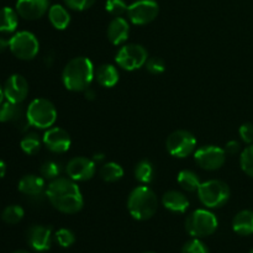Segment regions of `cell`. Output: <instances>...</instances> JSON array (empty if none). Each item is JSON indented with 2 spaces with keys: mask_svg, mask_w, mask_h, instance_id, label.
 I'll return each mask as SVG.
<instances>
[{
  "mask_svg": "<svg viewBox=\"0 0 253 253\" xmlns=\"http://www.w3.org/2000/svg\"><path fill=\"white\" fill-rule=\"evenodd\" d=\"M148 59V52L142 44L127 43L119 49L115 61L119 67L128 72L140 69Z\"/></svg>",
  "mask_w": 253,
  "mask_h": 253,
  "instance_id": "cell-8",
  "label": "cell"
},
{
  "mask_svg": "<svg viewBox=\"0 0 253 253\" xmlns=\"http://www.w3.org/2000/svg\"><path fill=\"white\" fill-rule=\"evenodd\" d=\"M250 253H253V249H252V250H251V252H250Z\"/></svg>",
  "mask_w": 253,
  "mask_h": 253,
  "instance_id": "cell-47",
  "label": "cell"
},
{
  "mask_svg": "<svg viewBox=\"0 0 253 253\" xmlns=\"http://www.w3.org/2000/svg\"><path fill=\"white\" fill-rule=\"evenodd\" d=\"M5 174H6V165H5L4 161L0 160V179H2Z\"/></svg>",
  "mask_w": 253,
  "mask_h": 253,
  "instance_id": "cell-41",
  "label": "cell"
},
{
  "mask_svg": "<svg viewBox=\"0 0 253 253\" xmlns=\"http://www.w3.org/2000/svg\"><path fill=\"white\" fill-rule=\"evenodd\" d=\"M177 180L178 184L180 185V188L188 193L198 192L200 184H202L199 175L190 169L180 170L179 174H178Z\"/></svg>",
  "mask_w": 253,
  "mask_h": 253,
  "instance_id": "cell-25",
  "label": "cell"
},
{
  "mask_svg": "<svg viewBox=\"0 0 253 253\" xmlns=\"http://www.w3.org/2000/svg\"><path fill=\"white\" fill-rule=\"evenodd\" d=\"M231 195L229 185L220 179H210L203 182L198 189L200 203L208 209L221 208L226 204Z\"/></svg>",
  "mask_w": 253,
  "mask_h": 253,
  "instance_id": "cell-5",
  "label": "cell"
},
{
  "mask_svg": "<svg viewBox=\"0 0 253 253\" xmlns=\"http://www.w3.org/2000/svg\"><path fill=\"white\" fill-rule=\"evenodd\" d=\"M29 95V83L21 74H12L4 84V96L7 101L21 104Z\"/></svg>",
  "mask_w": 253,
  "mask_h": 253,
  "instance_id": "cell-15",
  "label": "cell"
},
{
  "mask_svg": "<svg viewBox=\"0 0 253 253\" xmlns=\"http://www.w3.org/2000/svg\"><path fill=\"white\" fill-rule=\"evenodd\" d=\"M42 141H43V145L53 153L67 152L72 145L71 136L62 127L47 128Z\"/></svg>",
  "mask_w": 253,
  "mask_h": 253,
  "instance_id": "cell-16",
  "label": "cell"
},
{
  "mask_svg": "<svg viewBox=\"0 0 253 253\" xmlns=\"http://www.w3.org/2000/svg\"><path fill=\"white\" fill-rule=\"evenodd\" d=\"M180 253H209V249L202 240L194 237L193 240L183 245Z\"/></svg>",
  "mask_w": 253,
  "mask_h": 253,
  "instance_id": "cell-34",
  "label": "cell"
},
{
  "mask_svg": "<svg viewBox=\"0 0 253 253\" xmlns=\"http://www.w3.org/2000/svg\"><path fill=\"white\" fill-rule=\"evenodd\" d=\"M9 48V40L4 39V37L0 36V53L4 52L5 49Z\"/></svg>",
  "mask_w": 253,
  "mask_h": 253,
  "instance_id": "cell-39",
  "label": "cell"
},
{
  "mask_svg": "<svg viewBox=\"0 0 253 253\" xmlns=\"http://www.w3.org/2000/svg\"><path fill=\"white\" fill-rule=\"evenodd\" d=\"M162 204L169 211L183 214L189 208V199L182 192H178V190H168V192H166L163 194Z\"/></svg>",
  "mask_w": 253,
  "mask_h": 253,
  "instance_id": "cell-20",
  "label": "cell"
},
{
  "mask_svg": "<svg viewBox=\"0 0 253 253\" xmlns=\"http://www.w3.org/2000/svg\"><path fill=\"white\" fill-rule=\"evenodd\" d=\"M219 221L214 212L208 209H197L188 215L185 220V230L195 239L210 236L216 231Z\"/></svg>",
  "mask_w": 253,
  "mask_h": 253,
  "instance_id": "cell-6",
  "label": "cell"
},
{
  "mask_svg": "<svg viewBox=\"0 0 253 253\" xmlns=\"http://www.w3.org/2000/svg\"><path fill=\"white\" fill-rule=\"evenodd\" d=\"M43 141H41V138L39 137L36 132H29L21 138V142H20V147L24 151L26 155L29 156H35L36 153L40 152L41 150V145Z\"/></svg>",
  "mask_w": 253,
  "mask_h": 253,
  "instance_id": "cell-28",
  "label": "cell"
},
{
  "mask_svg": "<svg viewBox=\"0 0 253 253\" xmlns=\"http://www.w3.org/2000/svg\"><path fill=\"white\" fill-rule=\"evenodd\" d=\"M53 61H54V57L52 56V54H47V56L44 57V63H46L47 67H51L52 64H53Z\"/></svg>",
  "mask_w": 253,
  "mask_h": 253,
  "instance_id": "cell-43",
  "label": "cell"
},
{
  "mask_svg": "<svg viewBox=\"0 0 253 253\" xmlns=\"http://www.w3.org/2000/svg\"><path fill=\"white\" fill-rule=\"evenodd\" d=\"M48 20L56 30H66L71 24V15L63 5L54 4L48 9Z\"/></svg>",
  "mask_w": 253,
  "mask_h": 253,
  "instance_id": "cell-23",
  "label": "cell"
},
{
  "mask_svg": "<svg viewBox=\"0 0 253 253\" xmlns=\"http://www.w3.org/2000/svg\"><path fill=\"white\" fill-rule=\"evenodd\" d=\"M160 12V6L155 0H137L128 5L127 17L133 25H147L152 22Z\"/></svg>",
  "mask_w": 253,
  "mask_h": 253,
  "instance_id": "cell-11",
  "label": "cell"
},
{
  "mask_svg": "<svg viewBox=\"0 0 253 253\" xmlns=\"http://www.w3.org/2000/svg\"><path fill=\"white\" fill-rule=\"evenodd\" d=\"M67 7L76 11H84V10L90 9L94 5L95 0H63Z\"/></svg>",
  "mask_w": 253,
  "mask_h": 253,
  "instance_id": "cell-36",
  "label": "cell"
},
{
  "mask_svg": "<svg viewBox=\"0 0 253 253\" xmlns=\"http://www.w3.org/2000/svg\"><path fill=\"white\" fill-rule=\"evenodd\" d=\"M240 166L249 177L253 178V143L249 145L240 156Z\"/></svg>",
  "mask_w": 253,
  "mask_h": 253,
  "instance_id": "cell-31",
  "label": "cell"
},
{
  "mask_svg": "<svg viewBox=\"0 0 253 253\" xmlns=\"http://www.w3.org/2000/svg\"><path fill=\"white\" fill-rule=\"evenodd\" d=\"M14 253H30V252H27V251H24V250H19V251H15Z\"/></svg>",
  "mask_w": 253,
  "mask_h": 253,
  "instance_id": "cell-45",
  "label": "cell"
},
{
  "mask_svg": "<svg viewBox=\"0 0 253 253\" xmlns=\"http://www.w3.org/2000/svg\"><path fill=\"white\" fill-rule=\"evenodd\" d=\"M54 240H56V242L59 246L67 249V247H71L76 242V235H74L72 230L63 227V229H59L54 234Z\"/></svg>",
  "mask_w": 253,
  "mask_h": 253,
  "instance_id": "cell-32",
  "label": "cell"
},
{
  "mask_svg": "<svg viewBox=\"0 0 253 253\" xmlns=\"http://www.w3.org/2000/svg\"><path fill=\"white\" fill-rule=\"evenodd\" d=\"M166 147L173 157L185 158L197 150V138L190 131L177 130L168 136Z\"/></svg>",
  "mask_w": 253,
  "mask_h": 253,
  "instance_id": "cell-9",
  "label": "cell"
},
{
  "mask_svg": "<svg viewBox=\"0 0 253 253\" xmlns=\"http://www.w3.org/2000/svg\"><path fill=\"white\" fill-rule=\"evenodd\" d=\"M19 192L31 200H41L46 195V183L44 178L36 174H26L20 179Z\"/></svg>",
  "mask_w": 253,
  "mask_h": 253,
  "instance_id": "cell-17",
  "label": "cell"
},
{
  "mask_svg": "<svg viewBox=\"0 0 253 253\" xmlns=\"http://www.w3.org/2000/svg\"><path fill=\"white\" fill-rule=\"evenodd\" d=\"M146 68L150 72L151 74H155V76H158V74H162L166 69L165 61L158 57H151V58L147 59L146 62Z\"/></svg>",
  "mask_w": 253,
  "mask_h": 253,
  "instance_id": "cell-35",
  "label": "cell"
},
{
  "mask_svg": "<svg viewBox=\"0 0 253 253\" xmlns=\"http://www.w3.org/2000/svg\"><path fill=\"white\" fill-rule=\"evenodd\" d=\"M108 40L115 46L125 43L130 35V25L123 16L114 17L108 26Z\"/></svg>",
  "mask_w": 253,
  "mask_h": 253,
  "instance_id": "cell-19",
  "label": "cell"
},
{
  "mask_svg": "<svg viewBox=\"0 0 253 253\" xmlns=\"http://www.w3.org/2000/svg\"><path fill=\"white\" fill-rule=\"evenodd\" d=\"M95 78L94 64L88 57H76L71 59L62 72V82L71 91H85Z\"/></svg>",
  "mask_w": 253,
  "mask_h": 253,
  "instance_id": "cell-2",
  "label": "cell"
},
{
  "mask_svg": "<svg viewBox=\"0 0 253 253\" xmlns=\"http://www.w3.org/2000/svg\"><path fill=\"white\" fill-rule=\"evenodd\" d=\"M99 174L104 182L115 183L124 177V169L119 163L108 162L101 166Z\"/></svg>",
  "mask_w": 253,
  "mask_h": 253,
  "instance_id": "cell-26",
  "label": "cell"
},
{
  "mask_svg": "<svg viewBox=\"0 0 253 253\" xmlns=\"http://www.w3.org/2000/svg\"><path fill=\"white\" fill-rule=\"evenodd\" d=\"M224 150H225V152H226V155L234 156V155H236V153L240 152V150H241V143L236 140H231V141H229L226 145H225Z\"/></svg>",
  "mask_w": 253,
  "mask_h": 253,
  "instance_id": "cell-38",
  "label": "cell"
},
{
  "mask_svg": "<svg viewBox=\"0 0 253 253\" xmlns=\"http://www.w3.org/2000/svg\"><path fill=\"white\" fill-rule=\"evenodd\" d=\"M61 166L59 163L54 162V161H46L42 163L41 168H40V174L42 178L48 180H53L56 178L61 177Z\"/></svg>",
  "mask_w": 253,
  "mask_h": 253,
  "instance_id": "cell-30",
  "label": "cell"
},
{
  "mask_svg": "<svg viewBox=\"0 0 253 253\" xmlns=\"http://www.w3.org/2000/svg\"><path fill=\"white\" fill-rule=\"evenodd\" d=\"M0 123L14 124L20 131H26L30 125L26 111L22 109L21 104L7 100L0 105Z\"/></svg>",
  "mask_w": 253,
  "mask_h": 253,
  "instance_id": "cell-13",
  "label": "cell"
},
{
  "mask_svg": "<svg viewBox=\"0 0 253 253\" xmlns=\"http://www.w3.org/2000/svg\"><path fill=\"white\" fill-rule=\"evenodd\" d=\"M27 244L36 252H46L51 249L53 241L52 229L44 225H32L27 230Z\"/></svg>",
  "mask_w": 253,
  "mask_h": 253,
  "instance_id": "cell-14",
  "label": "cell"
},
{
  "mask_svg": "<svg viewBox=\"0 0 253 253\" xmlns=\"http://www.w3.org/2000/svg\"><path fill=\"white\" fill-rule=\"evenodd\" d=\"M128 5L125 0H106L105 10L114 17L123 16L125 12H127Z\"/></svg>",
  "mask_w": 253,
  "mask_h": 253,
  "instance_id": "cell-33",
  "label": "cell"
},
{
  "mask_svg": "<svg viewBox=\"0 0 253 253\" xmlns=\"http://www.w3.org/2000/svg\"><path fill=\"white\" fill-rule=\"evenodd\" d=\"M49 9V0H17L15 10L25 20H39Z\"/></svg>",
  "mask_w": 253,
  "mask_h": 253,
  "instance_id": "cell-18",
  "label": "cell"
},
{
  "mask_svg": "<svg viewBox=\"0 0 253 253\" xmlns=\"http://www.w3.org/2000/svg\"><path fill=\"white\" fill-rule=\"evenodd\" d=\"M46 197L52 207L63 214H76L83 209L84 199L76 180L69 177H58L51 180Z\"/></svg>",
  "mask_w": 253,
  "mask_h": 253,
  "instance_id": "cell-1",
  "label": "cell"
},
{
  "mask_svg": "<svg viewBox=\"0 0 253 253\" xmlns=\"http://www.w3.org/2000/svg\"><path fill=\"white\" fill-rule=\"evenodd\" d=\"M91 160H93L95 163H101L104 160H105V156H104V153H95Z\"/></svg>",
  "mask_w": 253,
  "mask_h": 253,
  "instance_id": "cell-42",
  "label": "cell"
},
{
  "mask_svg": "<svg viewBox=\"0 0 253 253\" xmlns=\"http://www.w3.org/2000/svg\"><path fill=\"white\" fill-rule=\"evenodd\" d=\"M119 77H120V74H119L118 68L113 64H101L95 71L96 82L105 88L115 86L119 82Z\"/></svg>",
  "mask_w": 253,
  "mask_h": 253,
  "instance_id": "cell-22",
  "label": "cell"
},
{
  "mask_svg": "<svg viewBox=\"0 0 253 253\" xmlns=\"http://www.w3.org/2000/svg\"><path fill=\"white\" fill-rule=\"evenodd\" d=\"M158 209V199L150 187L146 184L136 187L127 199V210L131 216L138 221L151 219Z\"/></svg>",
  "mask_w": 253,
  "mask_h": 253,
  "instance_id": "cell-3",
  "label": "cell"
},
{
  "mask_svg": "<svg viewBox=\"0 0 253 253\" xmlns=\"http://www.w3.org/2000/svg\"><path fill=\"white\" fill-rule=\"evenodd\" d=\"M25 216V211L20 205H9L1 212L2 221L9 225L19 224Z\"/></svg>",
  "mask_w": 253,
  "mask_h": 253,
  "instance_id": "cell-29",
  "label": "cell"
},
{
  "mask_svg": "<svg viewBox=\"0 0 253 253\" xmlns=\"http://www.w3.org/2000/svg\"><path fill=\"white\" fill-rule=\"evenodd\" d=\"M194 160L200 168L205 170H217L226 161L224 148L215 145H205L195 150Z\"/></svg>",
  "mask_w": 253,
  "mask_h": 253,
  "instance_id": "cell-10",
  "label": "cell"
},
{
  "mask_svg": "<svg viewBox=\"0 0 253 253\" xmlns=\"http://www.w3.org/2000/svg\"><path fill=\"white\" fill-rule=\"evenodd\" d=\"M240 137L247 145H252L253 143V124L246 123L240 127L239 130Z\"/></svg>",
  "mask_w": 253,
  "mask_h": 253,
  "instance_id": "cell-37",
  "label": "cell"
},
{
  "mask_svg": "<svg viewBox=\"0 0 253 253\" xmlns=\"http://www.w3.org/2000/svg\"><path fill=\"white\" fill-rule=\"evenodd\" d=\"M4 88L1 86V84H0V105H1L2 103H4Z\"/></svg>",
  "mask_w": 253,
  "mask_h": 253,
  "instance_id": "cell-44",
  "label": "cell"
},
{
  "mask_svg": "<svg viewBox=\"0 0 253 253\" xmlns=\"http://www.w3.org/2000/svg\"><path fill=\"white\" fill-rule=\"evenodd\" d=\"M9 49L16 58L31 61L40 51L37 37L30 31H19L9 40Z\"/></svg>",
  "mask_w": 253,
  "mask_h": 253,
  "instance_id": "cell-7",
  "label": "cell"
},
{
  "mask_svg": "<svg viewBox=\"0 0 253 253\" xmlns=\"http://www.w3.org/2000/svg\"><path fill=\"white\" fill-rule=\"evenodd\" d=\"M84 95H85L86 100H94V99H95V91H94L93 89L89 88L84 91Z\"/></svg>",
  "mask_w": 253,
  "mask_h": 253,
  "instance_id": "cell-40",
  "label": "cell"
},
{
  "mask_svg": "<svg viewBox=\"0 0 253 253\" xmlns=\"http://www.w3.org/2000/svg\"><path fill=\"white\" fill-rule=\"evenodd\" d=\"M143 253H156V252H152V251H148V252H143Z\"/></svg>",
  "mask_w": 253,
  "mask_h": 253,
  "instance_id": "cell-46",
  "label": "cell"
},
{
  "mask_svg": "<svg viewBox=\"0 0 253 253\" xmlns=\"http://www.w3.org/2000/svg\"><path fill=\"white\" fill-rule=\"evenodd\" d=\"M96 172V163L86 157H74L67 163L66 173L76 182H85L91 179Z\"/></svg>",
  "mask_w": 253,
  "mask_h": 253,
  "instance_id": "cell-12",
  "label": "cell"
},
{
  "mask_svg": "<svg viewBox=\"0 0 253 253\" xmlns=\"http://www.w3.org/2000/svg\"><path fill=\"white\" fill-rule=\"evenodd\" d=\"M155 177V167L148 160L140 161L135 167V178L141 184H150Z\"/></svg>",
  "mask_w": 253,
  "mask_h": 253,
  "instance_id": "cell-27",
  "label": "cell"
},
{
  "mask_svg": "<svg viewBox=\"0 0 253 253\" xmlns=\"http://www.w3.org/2000/svg\"><path fill=\"white\" fill-rule=\"evenodd\" d=\"M19 14L12 7L5 6L0 9V32L11 34L17 29Z\"/></svg>",
  "mask_w": 253,
  "mask_h": 253,
  "instance_id": "cell-24",
  "label": "cell"
},
{
  "mask_svg": "<svg viewBox=\"0 0 253 253\" xmlns=\"http://www.w3.org/2000/svg\"><path fill=\"white\" fill-rule=\"evenodd\" d=\"M232 230L240 236H250L253 234V211L241 210L232 220Z\"/></svg>",
  "mask_w": 253,
  "mask_h": 253,
  "instance_id": "cell-21",
  "label": "cell"
},
{
  "mask_svg": "<svg viewBox=\"0 0 253 253\" xmlns=\"http://www.w3.org/2000/svg\"><path fill=\"white\" fill-rule=\"evenodd\" d=\"M30 126L41 130L52 127L57 120V110L52 101L44 98L34 99L26 109Z\"/></svg>",
  "mask_w": 253,
  "mask_h": 253,
  "instance_id": "cell-4",
  "label": "cell"
}]
</instances>
